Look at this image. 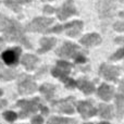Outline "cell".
I'll list each match as a JSON object with an SVG mask.
<instances>
[{"mask_svg": "<svg viewBox=\"0 0 124 124\" xmlns=\"http://www.w3.org/2000/svg\"><path fill=\"white\" fill-rule=\"evenodd\" d=\"M116 105L118 118H122L124 114V82H121L120 86H119L118 93L116 96Z\"/></svg>", "mask_w": 124, "mask_h": 124, "instance_id": "11", "label": "cell"}, {"mask_svg": "<svg viewBox=\"0 0 124 124\" xmlns=\"http://www.w3.org/2000/svg\"><path fill=\"white\" fill-rule=\"evenodd\" d=\"M73 102H74V98L73 97H69V98L64 99L61 101H57L54 103V107L57 111L64 112V113H73L74 112V107H73Z\"/></svg>", "mask_w": 124, "mask_h": 124, "instance_id": "10", "label": "cell"}, {"mask_svg": "<svg viewBox=\"0 0 124 124\" xmlns=\"http://www.w3.org/2000/svg\"><path fill=\"white\" fill-rule=\"evenodd\" d=\"M0 68H1V63H0Z\"/></svg>", "mask_w": 124, "mask_h": 124, "instance_id": "40", "label": "cell"}, {"mask_svg": "<svg viewBox=\"0 0 124 124\" xmlns=\"http://www.w3.org/2000/svg\"><path fill=\"white\" fill-rule=\"evenodd\" d=\"M54 89H56V87H54V85H50V84H44V85L40 87L41 94L45 95L47 100H50V99L54 97Z\"/></svg>", "mask_w": 124, "mask_h": 124, "instance_id": "21", "label": "cell"}, {"mask_svg": "<svg viewBox=\"0 0 124 124\" xmlns=\"http://www.w3.org/2000/svg\"><path fill=\"white\" fill-rule=\"evenodd\" d=\"M82 27H83V23L81 21H74V22H71V23L66 24V25H63V28L68 30L66 33L71 37H75L76 35H78Z\"/></svg>", "mask_w": 124, "mask_h": 124, "instance_id": "15", "label": "cell"}, {"mask_svg": "<svg viewBox=\"0 0 124 124\" xmlns=\"http://www.w3.org/2000/svg\"><path fill=\"white\" fill-rule=\"evenodd\" d=\"M99 114H100L101 118L103 119H108V120H110V119H112V116H113V109H112L111 106L109 105H99Z\"/></svg>", "mask_w": 124, "mask_h": 124, "instance_id": "20", "label": "cell"}, {"mask_svg": "<svg viewBox=\"0 0 124 124\" xmlns=\"http://www.w3.org/2000/svg\"><path fill=\"white\" fill-rule=\"evenodd\" d=\"M77 110L84 119H88L97 113V109L89 101H79L77 103Z\"/></svg>", "mask_w": 124, "mask_h": 124, "instance_id": "9", "label": "cell"}, {"mask_svg": "<svg viewBox=\"0 0 124 124\" xmlns=\"http://www.w3.org/2000/svg\"><path fill=\"white\" fill-rule=\"evenodd\" d=\"M4 3H6L7 7L11 8L13 11H15V12H20V11H21V7H20L19 2L13 1V0H6Z\"/></svg>", "mask_w": 124, "mask_h": 124, "instance_id": "23", "label": "cell"}, {"mask_svg": "<svg viewBox=\"0 0 124 124\" xmlns=\"http://www.w3.org/2000/svg\"><path fill=\"white\" fill-rule=\"evenodd\" d=\"M3 116H4V119H6L7 121H10V122H13V121L16 119V113L15 112H13V111H7V112H4L3 113Z\"/></svg>", "mask_w": 124, "mask_h": 124, "instance_id": "25", "label": "cell"}, {"mask_svg": "<svg viewBox=\"0 0 124 124\" xmlns=\"http://www.w3.org/2000/svg\"><path fill=\"white\" fill-rule=\"evenodd\" d=\"M120 73V69L118 66L108 65V64H102L99 69V74L103 76L108 81H116Z\"/></svg>", "mask_w": 124, "mask_h": 124, "instance_id": "7", "label": "cell"}, {"mask_svg": "<svg viewBox=\"0 0 124 124\" xmlns=\"http://www.w3.org/2000/svg\"><path fill=\"white\" fill-rule=\"evenodd\" d=\"M86 50H83L77 45H74L72 43H65L61 48L57 50V54L62 58H75L78 54H86Z\"/></svg>", "mask_w": 124, "mask_h": 124, "instance_id": "2", "label": "cell"}, {"mask_svg": "<svg viewBox=\"0 0 124 124\" xmlns=\"http://www.w3.org/2000/svg\"><path fill=\"white\" fill-rule=\"evenodd\" d=\"M76 86L82 90L83 93H85L86 95H89L92 93H94L95 87L94 84L90 83L89 81H87L86 78H79L78 81L76 82Z\"/></svg>", "mask_w": 124, "mask_h": 124, "instance_id": "17", "label": "cell"}, {"mask_svg": "<svg viewBox=\"0 0 124 124\" xmlns=\"http://www.w3.org/2000/svg\"><path fill=\"white\" fill-rule=\"evenodd\" d=\"M37 62H38V58H37L36 56H34V54H25V56L23 57V59H22L23 65L30 71L35 68Z\"/></svg>", "mask_w": 124, "mask_h": 124, "instance_id": "18", "label": "cell"}, {"mask_svg": "<svg viewBox=\"0 0 124 124\" xmlns=\"http://www.w3.org/2000/svg\"><path fill=\"white\" fill-rule=\"evenodd\" d=\"M64 28H63V26L62 25H57L54 28H51V30H48L47 32L48 33H60V32H62Z\"/></svg>", "mask_w": 124, "mask_h": 124, "instance_id": "29", "label": "cell"}, {"mask_svg": "<svg viewBox=\"0 0 124 124\" xmlns=\"http://www.w3.org/2000/svg\"><path fill=\"white\" fill-rule=\"evenodd\" d=\"M32 123L33 124H41V123H43V118H41V116H34V118L32 119Z\"/></svg>", "mask_w": 124, "mask_h": 124, "instance_id": "30", "label": "cell"}, {"mask_svg": "<svg viewBox=\"0 0 124 124\" xmlns=\"http://www.w3.org/2000/svg\"><path fill=\"white\" fill-rule=\"evenodd\" d=\"M44 11H45L46 13H52L54 11V9L52 8V7H50V6H45V8H44Z\"/></svg>", "mask_w": 124, "mask_h": 124, "instance_id": "32", "label": "cell"}, {"mask_svg": "<svg viewBox=\"0 0 124 124\" xmlns=\"http://www.w3.org/2000/svg\"><path fill=\"white\" fill-rule=\"evenodd\" d=\"M79 43L85 46H95L101 43V37L98 34H88L81 38Z\"/></svg>", "mask_w": 124, "mask_h": 124, "instance_id": "16", "label": "cell"}, {"mask_svg": "<svg viewBox=\"0 0 124 124\" xmlns=\"http://www.w3.org/2000/svg\"><path fill=\"white\" fill-rule=\"evenodd\" d=\"M7 106V100H0V108H3Z\"/></svg>", "mask_w": 124, "mask_h": 124, "instance_id": "34", "label": "cell"}, {"mask_svg": "<svg viewBox=\"0 0 124 124\" xmlns=\"http://www.w3.org/2000/svg\"><path fill=\"white\" fill-rule=\"evenodd\" d=\"M114 94V89L112 86H109L108 84H102L100 87L98 88V96L100 97L102 100H110Z\"/></svg>", "mask_w": 124, "mask_h": 124, "instance_id": "14", "label": "cell"}, {"mask_svg": "<svg viewBox=\"0 0 124 124\" xmlns=\"http://www.w3.org/2000/svg\"><path fill=\"white\" fill-rule=\"evenodd\" d=\"M1 95H2V90L0 89V96H1Z\"/></svg>", "mask_w": 124, "mask_h": 124, "instance_id": "38", "label": "cell"}, {"mask_svg": "<svg viewBox=\"0 0 124 124\" xmlns=\"http://www.w3.org/2000/svg\"><path fill=\"white\" fill-rule=\"evenodd\" d=\"M16 2H30L31 0H15Z\"/></svg>", "mask_w": 124, "mask_h": 124, "instance_id": "36", "label": "cell"}, {"mask_svg": "<svg viewBox=\"0 0 124 124\" xmlns=\"http://www.w3.org/2000/svg\"><path fill=\"white\" fill-rule=\"evenodd\" d=\"M0 31L4 34L7 40L19 41L24 44L27 48H32L31 44L24 36V28L15 20L8 19L4 15L0 14Z\"/></svg>", "mask_w": 124, "mask_h": 124, "instance_id": "1", "label": "cell"}, {"mask_svg": "<svg viewBox=\"0 0 124 124\" xmlns=\"http://www.w3.org/2000/svg\"><path fill=\"white\" fill-rule=\"evenodd\" d=\"M57 40L56 38H43L40 40V45L41 48L38 49V54H41V52H46V51H49L54 45H56Z\"/></svg>", "mask_w": 124, "mask_h": 124, "instance_id": "19", "label": "cell"}, {"mask_svg": "<svg viewBox=\"0 0 124 124\" xmlns=\"http://www.w3.org/2000/svg\"><path fill=\"white\" fill-rule=\"evenodd\" d=\"M114 30L118 31V32H124V23L123 22H116L113 25Z\"/></svg>", "mask_w": 124, "mask_h": 124, "instance_id": "27", "label": "cell"}, {"mask_svg": "<svg viewBox=\"0 0 124 124\" xmlns=\"http://www.w3.org/2000/svg\"><path fill=\"white\" fill-rule=\"evenodd\" d=\"M98 12L100 17H112L116 9V3L114 0H99L98 1Z\"/></svg>", "mask_w": 124, "mask_h": 124, "instance_id": "3", "label": "cell"}, {"mask_svg": "<svg viewBox=\"0 0 124 124\" xmlns=\"http://www.w3.org/2000/svg\"><path fill=\"white\" fill-rule=\"evenodd\" d=\"M15 72L13 71H3V72L0 74V78L2 79H12L15 77Z\"/></svg>", "mask_w": 124, "mask_h": 124, "instance_id": "24", "label": "cell"}, {"mask_svg": "<svg viewBox=\"0 0 124 124\" xmlns=\"http://www.w3.org/2000/svg\"><path fill=\"white\" fill-rule=\"evenodd\" d=\"M38 101L39 99L36 98L34 100H20L17 101V106L22 108V111L20 112V118L24 119L28 116V113H35V112L38 110L39 106L38 105Z\"/></svg>", "mask_w": 124, "mask_h": 124, "instance_id": "5", "label": "cell"}, {"mask_svg": "<svg viewBox=\"0 0 124 124\" xmlns=\"http://www.w3.org/2000/svg\"><path fill=\"white\" fill-rule=\"evenodd\" d=\"M43 1H46V0H43ZM49 1H50V0H49Z\"/></svg>", "mask_w": 124, "mask_h": 124, "instance_id": "41", "label": "cell"}, {"mask_svg": "<svg viewBox=\"0 0 124 124\" xmlns=\"http://www.w3.org/2000/svg\"><path fill=\"white\" fill-rule=\"evenodd\" d=\"M36 84L31 79H21L19 83V93L22 95L32 94L36 90Z\"/></svg>", "mask_w": 124, "mask_h": 124, "instance_id": "13", "label": "cell"}, {"mask_svg": "<svg viewBox=\"0 0 124 124\" xmlns=\"http://www.w3.org/2000/svg\"><path fill=\"white\" fill-rule=\"evenodd\" d=\"M124 57V47L121 48L120 50H118V51L116 52V54H113V56H111V60H118V59H121Z\"/></svg>", "mask_w": 124, "mask_h": 124, "instance_id": "26", "label": "cell"}, {"mask_svg": "<svg viewBox=\"0 0 124 124\" xmlns=\"http://www.w3.org/2000/svg\"><path fill=\"white\" fill-rule=\"evenodd\" d=\"M75 61L78 62V63H84V62H86V58L84 57V54H78L77 57H75Z\"/></svg>", "mask_w": 124, "mask_h": 124, "instance_id": "31", "label": "cell"}, {"mask_svg": "<svg viewBox=\"0 0 124 124\" xmlns=\"http://www.w3.org/2000/svg\"><path fill=\"white\" fill-rule=\"evenodd\" d=\"M54 22V19H48V17H36L34 19L25 30L27 32H45L46 28Z\"/></svg>", "mask_w": 124, "mask_h": 124, "instance_id": "4", "label": "cell"}, {"mask_svg": "<svg viewBox=\"0 0 124 124\" xmlns=\"http://www.w3.org/2000/svg\"><path fill=\"white\" fill-rule=\"evenodd\" d=\"M21 54V49L20 48H13V49L7 50L2 54V60L6 62L8 65H13V64L17 63V59Z\"/></svg>", "mask_w": 124, "mask_h": 124, "instance_id": "12", "label": "cell"}, {"mask_svg": "<svg viewBox=\"0 0 124 124\" xmlns=\"http://www.w3.org/2000/svg\"><path fill=\"white\" fill-rule=\"evenodd\" d=\"M64 84H65V86L69 88H73L76 86V82H74L72 78H68L65 82H64Z\"/></svg>", "mask_w": 124, "mask_h": 124, "instance_id": "28", "label": "cell"}, {"mask_svg": "<svg viewBox=\"0 0 124 124\" xmlns=\"http://www.w3.org/2000/svg\"><path fill=\"white\" fill-rule=\"evenodd\" d=\"M72 64H70L66 61H58L57 63V66L51 71L52 75L56 77H59L62 82H65L66 79L69 78L68 74L70 73V70L72 69Z\"/></svg>", "mask_w": 124, "mask_h": 124, "instance_id": "6", "label": "cell"}, {"mask_svg": "<svg viewBox=\"0 0 124 124\" xmlns=\"http://www.w3.org/2000/svg\"><path fill=\"white\" fill-rule=\"evenodd\" d=\"M40 110L43 111L44 114H47V113H48V109H47L46 107H44V106H43V107H40Z\"/></svg>", "mask_w": 124, "mask_h": 124, "instance_id": "33", "label": "cell"}, {"mask_svg": "<svg viewBox=\"0 0 124 124\" xmlns=\"http://www.w3.org/2000/svg\"><path fill=\"white\" fill-rule=\"evenodd\" d=\"M47 124H76V121L68 118H51Z\"/></svg>", "mask_w": 124, "mask_h": 124, "instance_id": "22", "label": "cell"}, {"mask_svg": "<svg viewBox=\"0 0 124 124\" xmlns=\"http://www.w3.org/2000/svg\"><path fill=\"white\" fill-rule=\"evenodd\" d=\"M3 47V39L2 38H0V49Z\"/></svg>", "mask_w": 124, "mask_h": 124, "instance_id": "35", "label": "cell"}, {"mask_svg": "<svg viewBox=\"0 0 124 124\" xmlns=\"http://www.w3.org/2000/svg\"><path fill=\"white\" fill-rule=\"evenodd\" d=\"M84 124H93V123H84Z\"/></svg>", "mask_w": 124, "mask_h": 124, "instance_id": "39", "label": "cell"}, {"mask_svg": "<svg viewBox=\"0 0 124 124\" xmlns=\"http://www.w3.org/2000/svg\"><path fill=\"white\" fill-rule=\"evenodd\" d=\"M76 13H77V11L74 7L73 0H66L63 3V6L58 10L57 14H58V17L60 20H65L66 17L71 16L73 14H76Z\"/></svg>", "mask_w": 124, "mask_h": 124, "instance_id": "8", "label": "cell"}, {"mask_svg": "<svg viewBox=\"0 0 124 124\" xmlns=\"http://www.w3.org/2000/svg\"><path fill=\"white\" fill-rule=\"evenodd\" d=\"M100 124H109V123H107V122H102V123H100Z\"/></svg>", "mask_w": 124, "mask_h": 124, "instance_id": "37", "label": "cell"}]
</instances>
